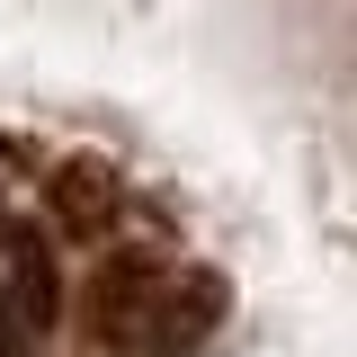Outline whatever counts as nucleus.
Listing matches in <instances>:
<instances>
[{
	"label": "nucleus",
	"instance_id": "7ed1b4c3",
	"mask_svg": "<svg viewBox=\"0 0 357 357\" xmlns=\"http://www.w3.org/2000/svg\"><path fill=\"white\" fill-rule=\"evenodd\" d=\"M0 232H9V206H0Z\"/></svg>",
	"mask_w": 357,
	"mask_h": 357
},
{
	"label": "nucleus",
	"instance_id": "f257e3e1",
	"mask_svg": "<svg viewBox=\"0 0 357 357\" xmlns=\"http://www.w3.org/2000/svg\"><path fill=\"white\" fill-rule=\"evenodd\" d=\"M63 304H72V286H63L54 241H45L36 223H9V232H0V349L54 340V331H63Z\"/></svg>",
	"mask_w": 357,
	"mask_h": 357
},
{
	"label": "nucleus",
	"instance_id": "f03ea898",
	"mask_svg": "<svg viewBox=\"0 0 357 357\" xmlns=\"http://www.w3.org/2000/svg\"><path fill=\"white\" fill-rule=\"evenodd\" d=\"M45 215L63 223L72 241H107V232L126 223V170L98 161V152L54 161V170H45Z\"/></svg>",
	"mask_w": 357,
	"mask_h": 357
}]
</instances>
